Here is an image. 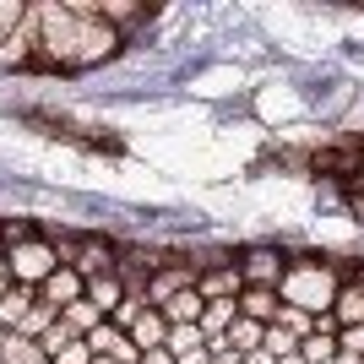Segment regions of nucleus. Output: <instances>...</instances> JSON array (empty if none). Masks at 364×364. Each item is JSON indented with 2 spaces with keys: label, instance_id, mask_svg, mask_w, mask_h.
I'll return each mask as SVG.
<instances>
[{
  "label": "nucleus",
  "instance_id": "obj_1",
  "mask_svg": "<svg viewBox=\"0 0 364 364\" xmlns=\"http://www.w3.org/2000/svg\"><path fill=\"white\" fill-rule=\"evenodd\" d=\"M33 11H38L33 71H87L125 49V38L98 16V6H33Z\"/></svg>",
  "mask_w": 364,
  "mask_h": 364
},
{
  "label": "nucleus",
  "instance_id": "obj_2",
  "mask_svg": "<svg viewBox=\"0 0 364 364\" xmlns=\"http://www.w3.org/2000/svg\"><path fill=\"white\" fill-rule=\"evenodd\" d=\"M343 277H348V267H343V261L294 256V261H289V277H283V289H277V299L294 304V310H304V316H332Z\"/></svg>",
  "mask_w": 364,
  "mask_h": 364
},
{
  "label": "nucleus",
  "instance_id": "obj_3",
  "mask_svg": "<svg viewBox=\"0 0 364 364\" xmlns=\"http://www.w3.org/2000/svg\"><path fill=\"white\" fill-rule=\"evenodd\" d=\"M6 261H11V283H16V289H44L49 277H55V272L65 267V261H60V250L49 245V234H44V228H38L33 240L11 245V250H6Z\"/></svg>",
  "mask_w": 364,
  "mask_h": 364
},
{
  "label": "nucleus",
  "instance_id": "obj_4",
  "mask_svg": "<svg viewBox=\"0 0 364 364\" xmlns=\"http://www.w3.org/2000/svg\"><path fill=\"white\" fill-rule=\"evenodd\" d=\"M240 277L245 289H283V277H289V250H277V245H245L240 256Z\"/></svg>",
  "mask_w": 364,
  "mask_h": 364
},
{
  "label": "nucleus",
  "instance_id": "obj_5",
  "mask_svg": "<svg viewBox=\"0 0 364 364\" xmlns=\"http://www.w3.org/2000/svg\"><path fill=\"white\" fill-rule=\"evenodd\" d=\"M196 277H201V261H196V256H191V261L168 256L164 267L147 277V304H152V310H164L168 299H180L185 289H196Z\"/></svg>",
  "mask_w": 364,
  "mask_h": 364
},
{
  "label": "nucleus",
  "instance_id": "obj_6",
  "mask_svg": "<svg viewBox=\"0 0 364 364\" xmlns=\"http://www.w3.org/2000/svg\"><path fill=\"white\" fill-rule=\"evenodd\" d=\"M71 267H76L82 277H109L114 267H120V240H104V234H82V240H76Z\"/></svg>",
  "mask_w": 364,
  "mask_h": 364
},
{
  "label": "nucleus",
  "instance_id": "obj_7",
  "mask_svg": "<svg viewBox=\"0 0 364 364\" xmlns=\"http://www.w3.org/2000/svg\"><path fill=\"white\" fill-rule=\"evenodd\" d=\"M33 60H38V11L28 6L22 28L0 44V71H33Z\"/></svg>",
  "mask_w": 364,
  "mask_h": 364
},
{
  "label": "nucleus",
  "instance_id": "obj_8",
  "mask_svg": "<svg viewBox=\"0 0 364 364\" xmlns=\"http://www.w3.org/2000/svg\"><path fill=\"white\" fill-rule=\"evenodd\" d=\"M332 321H337V332L364 326V267H348L343 289H337V304H332Z\"/></svg>",
  "mask_w": 364,
  "mask_h": 364
},
{
  "label": "nucleus",
  "instance_id": "obj_9",
  "mask_svg": "<svg viewBox=\"0 0 364 364\" xmlns=\"http://www.w3.org/2000/svg\"><path fill=\"white\" fill-rule=\"evenodd\" d=\"M196 294H201L207 304H218V299H240V294H245L240 261H228V267H207V272L196 277Z\"/></svg>",
  "mask_w": 364,
  "mask_h": 364
},
{
  "label": "nucleus",
  "instance_id": "obj_10",
  "mask_svg": "<svg viewBox=\"0 0 364 364\" xmlns=\"http://www.w3.org/2000/svg\"><path fill=\"white\" fill-rule=\"evenodd\" d=\"M82 294H87V277L76 272V267H60V272H55L44 289H38V304H49V310H65V304H76Z\"/></svg>",
  "mask_w": 364,
  "mask_h": 364
},
{
  "label": "nucleus",
  "instance_id": "obj_11",
  "mask_svg": "<svg viewBox=\"0 0 364 364\" xmlns=\"http://www.w3.org/2000/svg\"><path fill=\"white\" fill-rule=\"evenodd\" d=\"M82 343H87L92 353H98V359H114V364H141V353H136V343H131V337L125 332H114V326H98V332L92 337H82Z\"/></svg>",
  "mask_w": 364,
  "mask_h": 364
},
{
  "label": "nucleus",
  "instance_id": "obj_12",
  "mask_svg": "<svg viewBox=\"0 0 364 364\" xmlns=\"http://www.w3.org/2000/svg\"><path fill=\"white\" fill-rule=\"evenodd\" d=\"M234 321H240V299H218V304H207V310H201V337H207V343H223L228 332H234Z\"/></svg>",
  "mask_w": 364,
  "mask_h": 364
},
{
  "label": "nucleus",
  "instance_id": "obj_13",
  "mask_svg": "<svg viewBox=\"0 0 364 364\" xmlns=\"http://www.w3.org/2000/svg\"><path fill=\"white\" fill-rule=\"evenodd\" d=\"M131 343H136V353H152V348H164L168 343V321H164V310H141L136 316V326H131Z\"/></svg>",
  "mask_w": 364,
  "mask_h": 364
},
{
  "label": "nucleus",
  "instance_id": "obj_14",
  "mask_svg": "<svg viewBox=\"0 0 364 364\" xmlns=\"http://www.w3.org/2000/svg\"><path fill=\"white\" fill-rule=\"evenodd\" d=\"M104 321H109V316H104L92 299H76V304H65V310H60V326H65L71 337H92Z\"/></svg>",
  "mask_w": 364,
  "mask_h": 364
},
{
  "label": "nucleus",
  "instance_id": "obj_15",
  "mask_svg": "<svg viewBox=\"0 0 364 364\" xmlns=\"http://www.w3.org/2000/svg\"><path fill=\"white\" fill-rule=\"evenodd\" d=\"M277 310H283L277 289H245V294H240V316H245V321H261V326H272Z\"/></svg>",
  "mask_w": 364,
  "mask_h": 364
},
{
  "label": "nucleus",
  "instance_id": "obj_16",
  "mask_svg": "<svg viewBox=\"0 0 364 364\" xmlns=\"http://www.w3.org/2000/svg\"><path fill=\"white\" fill-rule=\"evenodd\" d=\"M82 299H92L104 316H114V310L125 304V283L114 272H109V277H87V294H82Z\"/></svg>",
  "mask_w": 364,
  "mask_h": 364
},
{
  "label": "nucleus",
  "instance_id": "obj_17",
  "mask_svg": "<svg viewBox=\"0 0 364 364\" xmlns=\"http://www.w3.org/2000/svg\"><path fill=\"white\" fill-rule=\"evenodd\" d=\"M33 304H38V289H16V283H11V294L0 299V326H6V332H16V326L28 321Z\"/></svg>",
  "mask_w": 364,
  "mask_h": 364
},
{
  "label": "nucleus",
  "instance_id": "obj_18",
  "mask_svg": "<svg viewBox=\"0 0 364 364\" xmlns=\"http://www.w3.org/2000/svg\"><path fill=\"white\" fill-rule=\"evenodd\" d=\"M201 310H207V299H201L196 289H185L180 299H168V304H164V321H168V326H196Z\"/></svg>",
  "mask_w": 364,
  "mask_h": 364
},
{
  "label": "nucleus",
  "instance_id": "obj_19",
  "mask_svg": "<svg viewBox=\"0 0 364 364\" xmlns=\"http://www.w3.org/2000/svg\"><path fill=\"white\" fill-rule=\"evenodd\" d=\"M261 343H267V326H261V321H245V316L234 321V332H228V348L240 353V359H245V353H256Z\"/></svg>",
  "mask_w": 364,
  "mask_h": 364
},
{
  "label": "nucleus",
  "instance_id": "obj_20",
  "mask_svg": "<svg viewBox=\"0 0 364 364\" xmlns=\"http://www.w3.org/2000/svg\"><path fill=\"white\" fill-rule=\"evenodd\" d=\"M55 321H60V310H49V304H33V310H28V321H22V326H16L11 337H22V343H38V337H44L49 326H55Z\"/></svg>",
  "mask_w": 364,
  "mask_h": 364
},
{
  "label": "nucleus",
  "instance_id": "obj_21",
  "mask_svg": "<svg viewBox=\"0 0 364 364\" xmlns=\"http://www.w3.org/2000/svg\"><path fill=\"white\" fill-rule=\"evenodd\" d=\"M0 364H49V353L38 343H22V337H6L0 343Z\"/></svg>",
  "mask_w": 364,
  "mask_h": 364
},
{
  "label": "nucleus",
  "instance_id": "obj_22",
  "mask_svg": "<svg viewBox=\"0 0 364 364\" xmlns=\"http://www.w3.org/2000/svg\"><path fill=\"white\" fill-rule=\"evenodd\" d=\"M272 326H283V332L299 337V343H304V337H316V316H304V310H294V304H283V310H277Z\"/></svg>",
  "mask_w": 364,
  "mask_h": 364
},
{
  "label": "nucleus",
  "instance_id": "obj_23",
  "mask_svg": "<svg viewBox=\"0 0 364 364\" xmlns=\"http://www.w3.org/2000/svg\"><path fill=\"white\" fill-rule=\"evenodd\" d=\"M299 353H304L310 364H332V359H337V337L316 332V337H304V343H299Z\"/></svg>",
  "mask_w": 364,
  "mask_h": 364
},
{
  "label": "nucleus",
  "instance_id": "obj_24",
  "mask_svg": "<svg viewBox=\"0 0 364 364\" xmlns=\"http://www.w3.org/2000/svg\"><path fill=\"white\" fill-rule=\"evenodd\" d=\"M261 348L272 353V359H289V353H299V337H289L283 326H267V343Z\"/></svg>",
  "mask_w": 364,
  "mask_h": 364
},
{
  "label": "nucleus",
  "instance_id": "obj_25",
  "mask_svg": "<svg viewBox=\"0 0 364 364\" xmlns=\"http://www.w3.org/2000/svg\"><path fill=\"white\" fill-rule=\"evenodd\" d=\"M22 16H28V6H16V0H11V6H0V44L22 28Z\"/></svg>",
  "mask_w": 364,
  "mask_h": 364
},
{
  "label": "nucleus",
  "instance_id": "obj_26",
  "mask_svg": "<svg viewBox=\"0 0 364 364\" xmlns=\"http://www.w3.org/2000/svg\"><path fill=\"white\" fill-rule=\"evenodd\" d=\"M337 353H353V359H364V326H348V332H337Z\"/></svg>",
  "mask_w": 364,
  "mask_h": 364
},
{
  "label": "nucleus",
  "instance_id": "obj_27",
  "mask_svg": "<svg viewBox=\"0 0 364 364\" xmlns=\"http://www.w3.org/2000/svg\"><path fill=\"white\" fill-rule=\"evenodd\" d=\"M49 364H92V348H87V343H65Z\"/></svg>",
  "mask_w": 364,
  "mask_h": 364
},
{
  "label": "nucleus",
  "instance_id": "obj_28",
  "mask_svg": "<svg viewBox=\"0 0 364 364\" xmlns=\"http://www.w3.org/2000/svg\"><path fill=\"white\" fill-rule=\"evenodd\" d=\"M11 294V261H6V250H0V299Z\"/></svg>",
  "mask_w": 364,
  "mask_h": 364
},
{
  "label": "nucleus",
  "instance_id": "obj_29",
  "mask_svg": "<svg viewBox=\"0 0 364 364\" xmlns=\"http://www.w3.org/2000/svg\"><path fill=\"white\" fill-rule=\"evenodd\" d=\"M141 364H174V353H168V348H152V353H141Z\"/></svg>",
  "mask_w": 364,
  "mask_h": 364
},
{
  "label": "nucleus",
  "instance_id": "obj_30",
  "mask_svg": "<svg viewBox=\"0 0 364 364\" xmlns=\"http://www.w3.org/2000/svg\"><path fill=\"white\" fill-rule=\"evenodd\" d=\"M240 364H277V359H272V353H267V348H256V353H245Z\"/></svg>",
  "mask_w": 364,
  "mask_h": 364
},
{
  "label": "nucleus",
  "instance_id": "obj_31",
  "mask_svg": "<svg viewBox=\"0 0 364 364\" xmlns=\"http://www.w3.org/2000/svg\"><path fill=\"white\" fill-rule=\"evenodd\" d=\"M277 364H310V359H304V353H289V359H277Z\"/></svg>",
  "mask_w": 364,
  "mask_h": 364
},
{
  "label": "nucleus",
  "instance_id": "obj_32",
  "mask_svg": "<svg viewBox=\"0 0 364 364\" xmlns=\"http://www.w3.org/2000/svg\"><path fill=\"white\" fill-rule=\"evenodd\" d=\"M0 250H6V218H0Z\"/></svg>",
  "mask_w": 364,
  "mask_h": 364
},
{
  "label": "nucleus",
  "instance_id": "obj_33",
  "mask_svg": "<svg viewBox=\"0 0 364 364\" xmlns=\"http://www.w3.org/2000/svg\"><path fill=\"white\" fill-rule=\"evenodd\" d=\"M92 364H114V359H98V353H92Z\"/></svg>",
  "mask_w": 364,
  "mask_h": 364
}]
</instances>
